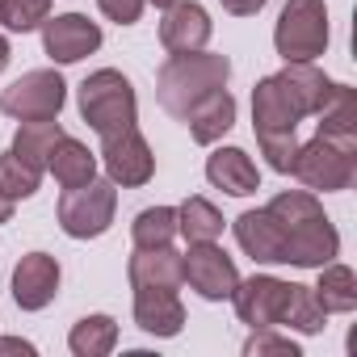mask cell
I'll return each instance as SVG.
<instances>
[{
  "label": "cell",
  "instance_id": "6da1fadb",
  "mask_svg": "<svg viewBox=\"0 0 357 357\" xmlns=\"http://www.w3.org/2000/svg\"><path fill=\"white\" fill-rule=\"evenodd\" d=\"M278 227H282V244H286V265L298 269H319L328 261L340 257V231L336 223L324 215V202L311 190H282L269 206H265Z\"/></svg>",
  "mask_w": 357,
  "mask_h": 357
},
{
  "label": "cell",
  "instance_id": "d590c367",
  "mask_svg": "<svg viewBox=\"0 0 357 357\" xmlns=\"http://www.w3.org/2000/svg\"><path fill=\"white\" fill-rule=\"evenodd\" d=\"M13 206H17L13 198H5V194H0V227H5V223L13 219Z\"/></svg>",
  "mask_w": 357,
  "mask_h": 357
},
{
  "label": "cell",
  "instance_id": "9a60e30c",
  "mask_svg": "<svg viewBox=\"0 0 357 357\" xmlns=\"http://www.w3.org/2000/svg\"><path fill=\"white\" fill-rule=\"evenodd\" d=\"M135 324L147 332V336H176L185 328V303L176 290H164V286H139L135 290Z\"/></svg>",
  "mask_w": 357,
  "mask_h": 357
},
{
  "label": "cell",
  "instance_id": "e575fe53",
  "mask_svg": "<svg viewBox=\"0 0 357 357\" xmlns=\"http://www.w3.org/2000/svg\"><path fill=\"white\" fill-rule=\"evenodd\" d=\"M0 353H34V344L17 340V336H0Z\"/></svg>",
  "mask_w": 357,
  "mask_h": 357
},
{
  "label": "cell",
  "instance_id": "d6986e66",
  "mask_svg": "<svg viewBox=\"0 0 357 357\" xmlns=\"http://www.w3.org/2000/svg\"><path fill=\"white\" fill-rule=\"evenodd\" d=\"M185 126H190L194 143H202V147L219 143V139L236 126V97L227 93V84L215 89V93H206V97L185 114Z\"/></svg>",
  "mask_w": 357,
  "mask_h": 357
},
{
  "label": "cell",
  "instance_id": "f1b7e54d",
  "mask_svg": "<svg viewBox=\"0 0 357 357\" xmlns=\"http://www.w3.org/2000/svg\"><path fill=\"white\" fill-rule=\"evenodd\" d=\"M130 240H135V248L172 244L176 240V211L172 206H147V211H139L135 223H130Z\"/></svg>",
  "mask_w": 357,
  "mask_h": 357
},
{
  "label": "cell",
  "instance_id": "f546056e",
  "mask_svg": "<svg viewBox=\"0 0 357 357\" xmlns=\"http://www.w3.org/2000/svg\"><path fill=\"white\" fill-rule=\"evenodd\" d=\"M51 17V0H0V26L13 34H30Z\"/></svg>",
  "mask_w": 357,
  "mask_h": 357
},
{
  "label": "cell",
  "instance_id": "1f68e13d",
  "mask_svg": "<svg viewBox=\"0 0 357 357\" xmlns=\"http://www.w3.org/2000/svg\"><path fill=\"white\" fill-rule=\"evenodd\" d=\"M248 357H265V353H282V357H298V344L290 336H278V328H252V336L244 340Z\"/></svg>",
  "mask_w": 357,
  "mask_h": 357
},
{
  "label": "cell",
  "instance_id": "4dcf8cb0",
  "mask_svg": "<svg viewBox=\"0 0 357 357\" xmlns=\"http://www.w3.org/2000/svg\"><path fill=\"white\" fill-rule=\"evenodd\" d=\"M257 143H261V155L269 160L273 172H290L294 151H298V135H257Z\"/></svg>",
  "mask_w": 357,
  "mask_h": 357
},
{
  "label": "cell",
  "instance_id": "30bf717a",
  "mask_svg": "<svg viewBox=\"0 0 357 357\" xmlns=\"http://www.w3.org/2000/svg\"><path fill=\"white\" fill-rule=\"evenodd\" d=\"M290 286L294 282H282L273 273L240 278V286L231 290L240 324H248V328H282V315H286V303H290Z\"/></svg>",
  "mask_w": 357,
  "mask_h": 357
},
{
  "label": "cell",
  "instance_id": "4fadbf2b",
  "mask_svg": "<svg viewBox=\"0 0 357 357\" xmlns=\"http://www.w3.org/2000/svg\"><path fill=\"white\" fill-rule=\"evenodd\" d=\"M303 105L294 101V93L282 84V76H265L252 89V130L257 135H294L303 122Z\"/></svg>",
  "mask_w": 357,
  "mask_h": 357
},
{
  "label": "cell",
  "instance_id": "d6a6232c",
  "mask_svg": "<svg viewBox=\"0 0 357 357\" xmlns=\"http://www.w3.org/2000/svg\"><path fill=\"white\" fill-rule=\"evenodd\" d=\"M97 9L118 26H135L143 17V9H147V0H97Z\"/></svg>",
  "mask_w": 357,
  "mask_h": 357
},
{
  "label": "cell",
  "instance_id": "9c48e42d",
  "mask_svg": "<svg viewBox=\"0 0 357 357\" xmlns=\"http://www.w3.org/2000/svg\"><path fill=\"white\" fill-rule=\"evenodd\" d=\"M181 282H190V290H198L206 303H223L240 286V269L219 248V240H206V244H190V252L181 257Z\"/></svg>",
  "mask_w": 357,
  "mask_h": 357
},
{
  "label": "cell",
  "instance_id": "52a82bcc",
  "mask_svg": "<svg viewBox=\"0 0 357 357\" xmlns=\"http://www.w3.org/2000/svg\"><path fill=\"white\" fill-rule=\"evenodd\" d=\"M68 101V84L55 68H34L22 80H13L0 93V114H9L17 122H34V118H59Z\"/></svg>",
  "mask_w": 357,
  "mask_h": 357
},
{
  "label": "cell",
  "instance_id": "74e56055",
  "mask_svg": "<svg viewBox=\"0 0 357 357\" xmlns=\"http://www.w3.org/2000/svg\"><path fill=\"white\" fill-rule=\"evenodd\" d=\"M147 5H155V9H168V5H172V0H147Z\"/></svg>",
  "mask_w": 357,
  "mask_h": 357
},
{
  "label": "cell",
  "instance_id": "83f0119b",
  "mask_svg": "<svg viewBox=\"0 0 357 357\" xmlns=\"http://www.w3.org/2000/svg\"><path fill=\"white\" fill-rule=\"evenodd\" d=\"M282 328H294V332H303V336H315V332L328 328V311L319 307V298H315L311 286H298V282L290 286V303H286Z\"/></svg>",
  "mask_w": 357,
  "mask_h": 357
},
{
  "label": "cell",
  "instance_id": "d4e9b609",
  "mask_svg": "<svg viewBox=\"0 0 357 357\" xmlns=\"http://www.w3.org/2000/svg\"><path fill=\"white\" fill-rule=\"evenodd\" d=\"M176 236H185V244H206L223 236V215L211 198H185L176 206Z\"/></svg>",
  "mask_w": 357,
  "mask_h": 357
},
{
  "label": "cell",
  "instance_id": "cb8c5ba5",
  "mask_svg": "<svg viewBox=\"0 0 357 357\" xmlns=\"http://www.w3.org/2000/svg\"><path fill=\"white\" fill-rule=\"evenodd\" d=\"M278 76H282V84L294 93V101L303 105V114H307V118H315V114H319V105L328 101V93H332V84H336V80H328L315 63H286Z\"/></svg>",
  "mask_w": 357,
  "mask_h": 357
},
{
  "label": "cell",
  "instance_id": "2e32d148",
  "mask_svg": "<svg viewBox=\"0 0 357 357\" xmlns=\"http://www.w3.org/2000/svg\"><path fill=\"white\" fill-rule=\"evenodd\" d=\"M236 244L257 261V265H286V244H282V227L278 219L261 206V211H244L236 223Z\"/></svg>",
  "mask_w": 357,
  "mask_h": 357
},
{
  "label": "cell",
  "instance_id": "7c38bea8",
  "mask_svg": "<svg viewBox=\"0 0 357 357\" xmlns=\"http://www.w3.org/2000/svg\"><path fill=\"white\" fill-rule=\"evenodd\" d=\"M215 26L211 13L198 5V0H172L160 17V47L168 55H190V51H206Z\"/></svg>",
  "mask_w": 357,
  "mask_h": 357
},
{
  "label": "cell",
  "instance_id": "4316f807",
  "mask_svg": "<svg viewBox=\"0 0 357 357\" xmlns=\"http://www.w3.org/2000/svg\"><path fill=\"white\" fill-rule=\"evenodd\" d=\"M38 185H43V168H34L30 160H22L13 147L0 155V194H5V198L26 202V198L38 194Z\"/></svg>",
  "mask_w": 357,
  "mask_h": 357
},
{
  "label": "cell",
  "instance_id": "277c9868",
  "mask_svg": "<svg viewBox=\"0 0 357 357\" xmlns=\"http://www.w3.org/2000/svg\"><path fill=\"white\" fill-rule=\"evenodd\" d=\"M290 176L311 194H340V190L353 185V176H357V143H340V139L315 135V139L298 143Z\"/></svg>",
  "mask_w": 357,
  "mask_h": 357
},
{
  "label": "cell",
  "instance_id": "8992f818",
  "mask_svg": "<svg viewBox=\"0 0 357 357\" xmlns=\"http://www.w3.org/2000/svg\"><path fill=\"white\" fill-rule=\"evenodd\" d=\"M328 5L324 0H286L273 30V47L286 63H315L328 51Z\"/></svg>",
  "mask_w": 357,
  "mask_h": 357
},
{
  "label": "cell",
  "instance_id": "8d00e7d4",
  "mask_svg": "<svg viewBox=\"0 0 357 357\" xmlns=\"http://www.w3.org/2000/svg\"><path fill=\"white\" fill-rule=\"evenodd\" d=\"M9 55H13V51H9V38H5V34H0V72H5V68H9Z\"/></svg>",
  "mask_w": 357,
  "mask_h": 357
},
{
  "label": "cell",
  "instance_id": "7402d4cb",
  "mask_svg": "<svg viewBox=\"0 0 357 357\" xmlns=\"http://www.w3.org/2000/svg\"><path fill=\"white\" fill-rule=\"evenodd\" d=\"M311 290H315V298H319V307H324L328 315H349V311H357V278H353L349 265H336V261L319 265V282H315Z\"/></svg>",
  "mask_w": 357,
  "mask_h": 357
},
{
  "label": "cell",
  "instance_id": "e0dca14e",
  "mask_svg": "<svg viewBox=\"0 0 357 357\" xmlns=\"http://www.w3.org/2000/svg\"><path fill=\"white\" fill-rule=\"evenodd\" d=\"M206 181L231 198H248L261 190V172L244 147H215L206 160Z\"/></svg>",
  "mask_w": 357,
  "mask_h": 357
},
{
  "label": "cell",
  "instance_id": "7a4b0ae2",
  "mask_svg": "<svg viewBox=\"0 0 357 357\" xmlns=\"http://www.w3.org/2000/svg\"><path fill=\"white\" fill-rule=\"evenodd\" d=\"M231 80V59L215 51H190V55H168V63L155 72V101L185 122V114L215 89Z\"/></svg>",
  "mask_w": 357,
  "mask_h": 357
},
{
  "label": "cell",
  "instance_id": "44dd1931",
  "mask_svg": "<svg viewBox=\"0 0 357 357\" xmlns=\"http://www.w3.org/2000/svg\"><path fill=\"white\" fill-rule=\"evenodd\" d=\"M315 118H319L315 135L357 143V93H353V84H332V93H328V101L319 105Z\"/></svg>",
  "mask_w": 357,
  "mask_h": 357
},
{
  "label": "cell",
  "instance_id": "ac0fdd59",
  "mask_svg": "<svg viewBox=\"0 0 357 357\" xmlns=\"http://www.w3.org/2000/svg\"><path fill=\"white\" fill-rule=\"evenodd\" d=\"M126 278L130 286H164V290H176L181 286V252L172 244H155V248H135L130 252V265H126Z\"/></svg>",
  "mask_w": 357,
  "mask_h": 357
},
{
  "label": "cell",
  "instance_id": "ba28073f",
  "mask_svg": "<svg viewBox=\"0 0 357 357\" xmlns=\"http://www.w3.org/2000/svg\"><path fill=\"white\" fill-rule=\"evenodd\" d=\"M101 164H105V176L122 190H139L155 176V155H151L147 139L139 135V126L101 135Z\"/></svg>",
  "mask_w": 357,
  "mask_h": 357
},
{
  "label": "cell",
  "instance_id": "484cf974",
  "mask_svg": "<svg viewBox=\"0 0 357 357\" xmlns=\"http://www.w3.org/2000/svg\"><path fill=\"white\" fill-rule=\"evenodd\" d=\"M63 135H68V130L59 126V118H34V122H22V126H17L13 151H17L22 160H30L34 168H47V155H51V147H55Z\"/></svg>",
  "mask_w": 357,
  "mask_h": 357
},
{
  "label": "cell",
  "instance_id": "5bb4252c",
  "mask_svg": "<svg viewBox=\"0 0 357 357\" xmlns=\"http://www.w3.org/2000/svg\"><path fill=\"white\" fill-rule=\"evenodd\" d=\"M59 282H63V269L51 252H26L13 269V303L22 311H43L55 303Z\"/></svg>",
  "mask_w": 357,
  "mask_h": 357
},
{
  "label": "cell",
  "instance_id": "ffe728a7",
  "mask_svg": "<svg viewBox=\"0 0 357 357\" xmlns=\"http://www.w3.org/2000/svg\"><path fill=\"white\" fill-rule=\"evenodd\" d=\"M47 168H51V176H55L63 190H72V185H84V181H93V176H97V155H93L80 139L63 135V139L51 147Z\"/></svg>",
  "mask_w": 357,
  "mask_h": 357
},
{
  "label": "cell",
  "instance_id": "836d02e7",
  "mask_svg": "<svg viewBox=\"0 0 357 357\" xmlns=\"http://www.w3.org/2000/svg\"><path fill=\"white\" fill-rule=\"evenodd\" d=\"M223 5V13H231V17H257L269 0H219Z\"/></svg>",
  "mask_w": 357,
  "mask_h": 357
},
{
  "label": "cell",
  "instance_id": "5b68a950",
  "mask_svg": "<svg viewBox=\"0 0 357 357\" xmlns=\"http://www.w3.org/2000/svg\"><path fill=\"white\" fill-rule=\"evenodd\" d=\"M114 211H118V185L109 176H93L84 185H72L59 194L55 219L63 227V236L72 240H97L114 227Z\"/></svg>",
  "mask_w": 357,
  "mask_h": 357
},
{
  "label": "cell",
  "instance_id": "3957f363",
  "mask_svg": "<svg viewBox=\"0 0 357 357\" xmlns=\"http://www.w3.org/2000/svg\"><path fill=\"white\" fill-rule=\"evenodd\" d=\"M80 118L97 130V135H114L139 122V97L135 84L118 72V68H101L93 76H84L80 93H76Z\"/></svg>",
  "mask_w": 357,
  "mask_h": 357
},
{
  "label": "cell",
  "instance_id": "8fae6325",
  "mask_svg": "<svg viewBox=\"0 0 357 357\" xmlns=\"http://www.w3.org/2000/svg\"><path fill=\"white\" fill-rule=\"evenodd\" d=\"M43 51L51 63H80L84 55L101 51V26L89 22L84 13H59V17H47L43 26Z\"/></svg>",
  "mask_w": 357,
  "mask_h": 357
},
{
  "label": "cell",
  "instance_id": "603a6c76",
  "mask_svg": "<svg viewBox=\"0 0 357 357\" xmlns=\"http://www.w3.org/2000/svg\"><path fill=\"white\" fill-rule=\"evenodd\" d=\"M68 349L76 357H109L118 349V324H114V315L97 311V315L76 319L72 332H68Z\"/></svg>",
  "mask_w": 357,
  "mask_h": 357
}]
</instances>
